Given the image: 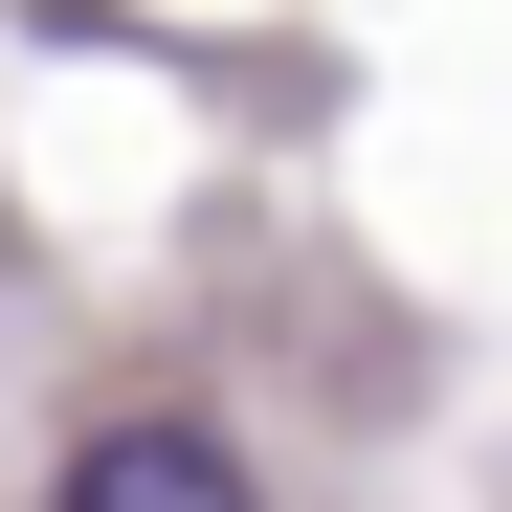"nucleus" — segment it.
<instances>
[{
    "instance_id": "1",
    "label": "nucleus",
    "mask_w": 512,
    "mask_h": 512,
    "mask_svg": "<svg viewBox=\"0 0 512 512\" xmlns=\"http://www.w3.org/2000/svg\"><path fill=\"white\" fill-rule=\"evenodd\" d=\"M45 512H268V490H245V468L201 446V423H90Z\"/></svg>"
}]
</instances>
